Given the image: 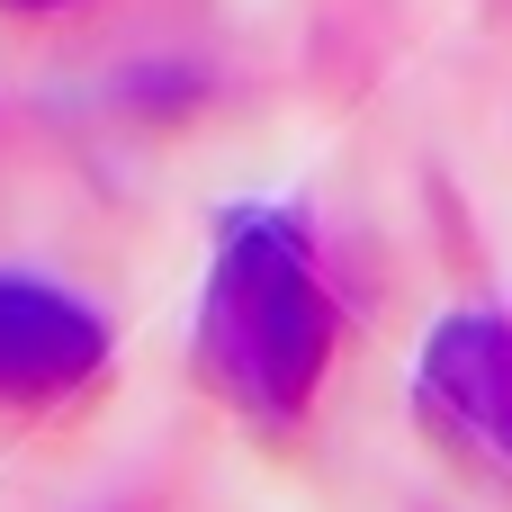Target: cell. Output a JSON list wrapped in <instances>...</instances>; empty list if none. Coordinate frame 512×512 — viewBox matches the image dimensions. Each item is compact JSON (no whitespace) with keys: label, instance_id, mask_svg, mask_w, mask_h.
<instances>
[{"label":"cell","instance_id":"cell-1","mask_svg":"<svg viewBox=\"0 0 512 512\" xmlns=\"http://www.w3.org/2000/svg\"><path fill=\"white\" fill-rule=\"evenodd\" d=\"M189 351H198V378L252 423H297L324 396L342 351V306L288 207H243L216 234Z\"/></svg>","mask_w":512,"mask_h":512},{"label":"cell","instance_id":"cell-2","mask_svg":"<svg viewBox=\"0 0 512 512\" xmlns=\"http://www.w3.org/2000/svg\"><path fill=\"white\" fill-rule=\"evenodd\" d=\"M414 405L450 450H468L477 468L512 477V324L504 315H450L423 342Z\"/></svg>","mask_w":512,"mask_h":512},{"label":"cell","instance_id":"cell-3","mask_svg":"<svg viewBox=\"0 0 512 512\" xmlns=\"http://www.w3.org/2000/svg\"><path fill=\"white\" fill-rule=\"evenodd\" d=\"M108 369V324L54 288L0 270V414H54Z\"/></svg>","mask_w":512,"mask_h":512},{"label":"cell","instance_id":"cell-4","mask_svg":"<svg viewBox=\"0 0 512 512\" xmlns=\"http://www.w3.org/2000/svg\"><path fill=\"white\" fill-rule=\"evenodd\" d=\"M0 9H72V0H0Z\"/></svg>","mask_w":512,"mask_h":512}]
</instances>
